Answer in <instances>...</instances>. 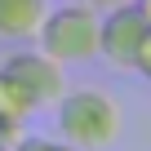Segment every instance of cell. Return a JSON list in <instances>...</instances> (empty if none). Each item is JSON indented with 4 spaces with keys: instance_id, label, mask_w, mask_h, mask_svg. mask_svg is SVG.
Instances as JSON below:
<instances>
[{
    "instance_id": "cell-8",
    "label": "cell",
    "mask_w": 151,
    "mask_h": 151,
    "mask_svg": "<svg viewBox=\"0 0 151 151\" xmlns=\"http://www.w3.org/2000/svg\"><path fill=\"white\" fill-rule=\"evenodd\" d=\"M133 71L151 80V27H147V36H142V45H138V53H133Z\"/></svg>"
},
{
    "instance_id": "cell-7",
    "label": "cell",
    "mask_w": 151,
    "mask_h": 151,
    "mask_svg": "<svg viewBox=\"0 0 151 151\" xmlns=\"http://www.w3.org/2000/svg\"><path fill=\"white\" fill-rule=\"evenodd\" d=\"M22 138H27V124L22 120H5V116H0V151H14Z\"/></svg>"
},
{
    "instance_id": "cell-4",
    "label": "cell",
    "mask_w": 151,
    "mask_h": 151,
    "mask_svg": "<svg viewBox=\"0 0 151 151\" xmlns=\"http://www.w3.org/2000/svg\"><path fill=\"white\" fill-rule=\"evenodd\" d=\"M147 36V18L133 9V5H116V9H102V22H98V53L111 62V67H133V53Z\"/></svg>"
},
{
    "instance_id": "cell-5",
    "label": "cell",
    "mask_w": 151,
    "mask_h": 151,
    "mask_svg": "<svg viewBox=\"0 0 151 151\" xmlns=\"http://www.w3.org/2000/svg\"><path fill=\"white\" fill-rule=\"evenodd\" d=\"M49 0H0V40H31Z\"/></svg>"
},
{
    "instance_id": "cell-9",
    "label": "cell",
    "mask_w": 151,
    "mask_h": 151,
    "mask_svg": "<svg viewBox=\"0 0 151 151\" xmlns=\"http://www.w3.org/2000/svg\"><path fill=\"white\" fill-rule=\"evenodd\" d=\"M14 151H76L71 142H49V138H22Z\"/></svg>"
},
{
    "instance_id": "cell-11",
    "label": "cell",
    "mask_w": 151,
    "mask_h": 151,
    "mask_svg": "<svg viewBox=\"0 0 151 151\" xmlns=\"http://www.w3.org/2000/svg\"><path fill=\"white\" fill-rule=\"evenodd\" d=\"M133 9H138V14L147 18V27H151V0H133Z\"/></svg>"
},
{
    "instance_id": "cell-3",
    "label": "cell",
    "mask_w": 151,
    "mask_h": 151,
    "mask_svg": "<svg viewBox=\"0 0 151 151\" xmlns=\"http://www.w3.org/2000/svg\"><path fill=\"white\" fill-rule=\"evenodd\" d=\"M0 67H5L14 80L36 98V107H49V102H58V98L67 93L62 62H58V58H49L45 49H14Z\"/></svg>"
},
{
    "instance_id": "cell-6",
    "label": "cell",
    "mask_w": 151,
    "mask_h": 151,
    "mask_svg": "<svg viewBox=\"0 0 151 151\" xmlns=\"http://www.w3.org/2000/svg\"><path fill=\"white\" fill-rule=\"evenodd\" d=\"M36 111H40V107H36V98L14 80L5 67H0V116H5V120H22V124H27Z\"/></svg>"
},
{
    "instance_id": "cell-2",
    "label": "cell",
    "mask_w": 151,
    "mask_h": 151,
    "mask_svg": "<svg viewBox=\"0 0 151 151\" xmlns=\"http://www.w3.org/2000/svg\"><path fill=\"white\" fill-rule=\"evenodd\" d=\"M98 22H102V9L80 0V5L49 9L40 18L36 36H40V49L49 58H58L62 67H76V62H93L98 58Z\"/></svg>"
},
{
    "instance_id": "cell-10",
    "label": "cell",
    "mask_w": 151,
    "mask_h": 151,
    "mask_svg": "<svg viewBox=\"0 0 151 151\" xmlns=\"http://www.w3.org/2000/svg\"><path fill=\"white\" fill-rule=\"evenodd\" d=\"M93 9H116V5H133V0H89Z\"/></svg>"
},
{
    "instance_id": "cell-1",
    "label": "cell",
    "mask_w": 151,
    "mask_h": 151,
    "mask_svg": "<svg viewBox=\"0 0 151 151\" xmlns=\"http://www.w3.org/2000/svg\"><path fill=\"white\" fill-rule=\"evenodd\" d=\"M124 129L120 102L107 89H76L58 98V133L76 151H107Z\"/></svg>"
}]
</instances>
